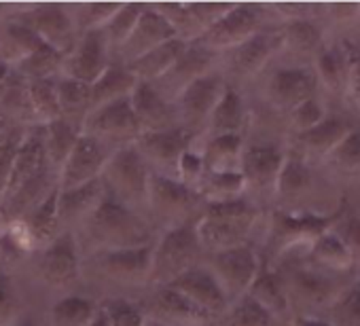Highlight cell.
Listing matches in <instances>:
<instances>
[{"label": "cell", "instance_id": "obj_46", "mask_svg": "<svg viewBox=\"0 0 360 326\" xmlns=\"http://www.w3.org/2000/svg\"><path fill=\"white\" fill-rule=\"evenodd\" d=\"M324 161L345 178H360V129H352Z\"/></svg>", "mask_w": 360, "mask_h": 326}, {"label": "cell", "instance_id": "obj_39", "mask_svg": "<svg viewBox=\"0 0 360 326\" xmlns=\"http://www.w3.org/2000/svg\"><path fill=\"white\" fill-rule=\"evenodd\" d=\"M100 307L94 299L81 294H66L51 305V326H89L98 315Z\"/></svg>", "mask_w": 360, "mask_h": 326}, {"label": "cell", "instance_id": "obj_64", "mask_svg": "<svg viewBox=\"0 0 360 326\" xmlns=\"http://www.w3.org/2000/svg\"><path fill=\"white\" fill-rule=\"evenodd\" d=\"M0 242H3V229H0Z\"/></svg>", "mask_w": 360, "mask_h": 326}, {"label": "cell", "instance_id": "obj_37", "mask_svg": "<svg viewBox=\"0 0 360 326\" xmlns=\"http://www.w3.org/2000/svg\"><path fill=\"white\" fill-rule=\"evenodd\" d=\"M43 136H45V152L51 163L56 174H60L64 161L68 159L72 146L77 144L81 136V125L70 123L66 119H56L47 125H43Z\"/></svg>", "mask_w": 360, "mask_h": 326}, {"label": "cell", "instance_id": "obj_32", "mask_svg": "<svg viewBox=\"0 0 360 326\" xmlns=\"http://www.w3.org/2000/svg\"><path fill=\"white\" fill-rule=\"evenodd\" d=\"M314 187V172L305 157L297 150H286V159L282 163V170L276 185V197L286 204H295L301 197L309 195Z\"/></svg>", "mask_w": 360, "mask_h": 326}, {"label": "cell", "instance_id": "obj_14", "mask_svg": "<svg viewBox=\"0 0 360 326\" xmlns=\"http://www.w3.org/2000/svg\"><path fill=\"white\" fill-rule=\"evenodd\" d=\"M13 20L26 24L43 43L60 51L64 58L72 51L79 39L77 26L66 5H32L22 9Z\"/></svg>", "mask_w": 360, "mask_h": 326}, {"label": "cell", "instance_id": "obj_19", "mask_svg": "<svg viewBox=\"0 0 360 326\" xmlns=\"http://www.w3.org/2000/svg\"><path fill=\"white\" fill-rule=\"evenodd\" d=\"M110 64H112V53L102 30L83 32L79 34L72 51L64 58L62 77L94 85Z\"/></svg>", "mask_w": 360, "mask_h": 326}, {"label": "cell", "instance_id": "obj_13", "mask_svg": "<svg viewBox=\"0 0 360 326\" xmlns=\"http://www.w3.org/2000/svg\"><path fill=\"white\" fill-rule=\"evenodd\" d=\"M195 138L198 136L178 125L159 131H140L134 146L146 161L150 172L176 178V163L180 155L195 144Z\"/></svg>", "mask_w": 360, "mask_h": 326}, {"label": "cell", "instance_id": "obj_54", "mask_svg": "<svg viewBox=\"0 0 360 326\" xmlns=\"http://www.w3.org/2000/svg\"><path fill=\"white\" fill-rule=\"evenodd\" d=\"M326 117L322 104L318 98H311L303 104H299L297 108H292L288 112V119H290V127L295 129V133H305L309 129H314L318 123H322Z\"/></svg>", "mask_w": 360, "mask_h": 326}, {"label": "cell", "instance_id": "obj_49", "mask_svg": "<svg viewBox=\"0 0 360 326\" xmlns=\"http://www.w3.org/2000/svg\"><path fill=\"white\" fill-rule=\"evenodd\" d=\"M98 307L106 318L108 326H146L148 320V315L142 311L138 303L123 296H110L102 301Z\"/></svg>", "mask_w": 360, "mask_h": 326}, {"label": "cell", "instance_id": "obj_42", "mask_svg": "<svg viewBox=\"0 0 360 326\" xmlns=\"http://www.w3.org/2000/svg\"><path fill=\"white\" fill-rule=\"evenodd\" d=\"M62 64L64 56L49 47L47 43H41L26 60H22L13 70L22 74L26 81H37V79H56L62 74Z\"/></svg>", "mask_w": 360, "mask_h": 326}, {"label": "cell", "instance_id": "obj_41", "mask_svg": "<svg viewBox=\"0 0 360 326\" xmlns=\"http://www.w3.org/2000/svg\"><path fill=\"white\" fill-rule=\"evenodd\" d=\"M345 74H347V62L345 53L335 47H324L314 56V77L318 85H322L326 91H343L345 87Z\"/></svg>", "mask_w": 360, "mask_h": 326}, {"label": "cell", "instance_id": "obj_43", "mask_svg": "<svg viewBox=\"0 0 360 326\" xmlns=\"http://www.w3.org/2000/svg\"><path fill=\"white\" fill-rule=\"evenodd\" d=\"M282 49L295 56H316L322 49V32L311 20H295L282 28Z\"/></svg>", "mask_w": 360, "mask_h": 326}, {"label": "cell", "instance_id": "obj_33", "mask_svg": "<svg viewBox=\"0 0 360 326\" xmlns=\"http://www.w3.org/2000/svg\"><path fill=\"white\" fill-rule=\"evenodd\" d=\"M246 123H248L246 102H244L242 93L236 87L227 85L223 96L219 98L212 115H210L206 133L208 136H227V133L242 136Z\"/></svg>", "mask_w": 360, "mask_h": 326}, {"label": "cell", "instance_id": "obj_11", "mask_svg": "<svg viewBox=\"0 0 360 326\" xmlns=\"http://www.w3.org/2000/svg\"><path fill=\"white\" fill-rule=\"evenodd\" d=\"M206 267L221 284L229 303H233L250 290L261 267V256L250 244H244L221 252H212L210 263Z\"/></svg>", "mask_w": 360, "mask_h": 326}, {"label": "cell", "instance_id": "obj_56", "mask_svg": "<svg viewBox=\"0 0 360 326\" xmlns=\"http://www.w3.org/2000/svg\"><path fill=\"white\" fill-rule=\"evenodd\" d=\"M341 240L343 244L349 248L352 256H354V263L360 261V219H352L347 223H343L341 227L333 229Z\"/></svg>", "mask_w": 360, "mask_h": 326}, {"label": "cell", "instance_id": "obj_17", "mask_svg": "<svg viewBox=\"0 0 360 326\" xmlns=\"http://www.w3.org/2000/svg\"><path fill=\"white\" fill-rule=\"evenodd\" d=\"M286 159V150L274 142H255L244 144L240 172L246 183V191H255L259 195H276L278 176L282 163Z\"/></svg>", "mask_w": 360, "mask_h": 326}, {"label": "cell", "instance_id": "obj_23", "mask_svg": "<svg viewBox=\"0 0 360 326\" xmlns=\"http://www.w3.org/2000/svg\"><path fill=\"white\" fill-rule=\"evenodd\" d=\"M282 51V28L278 30H259L255 37L244 41L242 45L227 51V66L236 77L248 79L261 72L267 62Z\"/></svg>", "mask_w": 360, "mask_h": 326}, {"label": "cell", "instance_id": "obj_20", "mask_svg": "<svg viewBox=\"0 0 360 326\" xmlns=\"http://www.w3.org/2000/svg\"><path fill=\"white\" fill-rule=\"evenodd\" d=\"M169 286L178 290L187 301H191L198 309L208 313L210 318L225 315L231 305L221 284L212 275V271L202 265L185 271L183 275H178L174 282H169Z\"/></svg>", "mask_w": 360, "mask_h": 326}, {"label": "cell", "instance_id": "obj_53", "mask_svg": "<svg viewBox=\"0 0 360 326\" xmlns=\"http://www.w3.org/2000/svg\"><path fill=\"white\" fill-rule=\"evenodd\" d=\"M24 133H26V127L24 125H15L9 131V136L5 138V142L0 144V197H3L5 187L9 183V176H11V170H13V163H15L20 144L24 140Z\"/></svg>", "mask_w": 360, "mask_h": 326}, {"label": "cell", "instance_id": "obj_62", "mask_svg": "<svg viewBox=\"0 0 360 326\" xmlns=\"http://www.w3.org/2000/svg\"><path fill=\"white\" fill-rule=\"evenodd\" d=\"M13 326H37L34 322H30V320H18Z\"/></svg>", "mask_w": 360, "mask_h": 326}, {"label": "cell", "instance_id": "obj_30", "mask_svg": "<svg viewBox=\"0 0 360 326\" xmlns=\"http://www.w3.org/2000/svg\"><path fill=\"white\" fill-rule=\"evenodd\" d=\"M352 129L354 127L339 117H324V121L318 123L314 129L305 133H297V144H299L297 152L305 159L307 157L326 159Z\"/></svg>", "mask_w": 360, "mask_h": 326}, {"label": "cell", "instance_id": "obj_25", "mask_svg": "<svg viewBox=\"0 0 360 326\" xmlns=\"http://www.w3.org/2000/svg\"><path fill=\"white\" fill-rule=\"evenodd\" d=\"M131 108L136 115V121L140 125V131H159L178 127V112L174 102L163 98L153 83L138 81L136 87L129 93Z\"/></svg>", "mask_w": 360, "mask_h": 326}, {"label": "cell", "instance_id": "obj_1", "mask_svg": "<svg viewBox=\"0 0 360 326\" xmlns=\"http://www.w3.org/2000/svg\"><path fill=\"white\" fill-rule=\"evenodd\" d=\"M58 187V174L45 152L43 125L26 127L5 193L0 197V225L26 216Z\"/></svg>", "mask_w": 360, "mask_h": 326}, {"label": "cell", "instance_id": "obj_63", "mask_svg": "<svg viewBox=\"0 0 360 326\" xmlns=\"http://www.w3.org/2000/svg\"><path fill=\"white\" fill-rule=\"evenodd\" d=\"M146 326H167V324H161V322H157V320L148 318V320H146Z\"/></svg>", "mask_w": 360, "mask_h": 326}, {"label": "cell", "instance_id": "obj_3", "mask_svg": "<svg viewBox=\"0 0 360 326\" xmlns=\"http://www.w3.org/2000/svg\"><path fill=\"white\" fill-rule=\"evenodd\" d=\"M259 221V208L248 200L240 197L233 202L206 204L198 219V237L204 250L221 252L227 248L248 244V237Z\"/></svg>", "mask_w": 360, "mask_h": 326}, {"label": "cell", "instance_id": "obj_59", "mask_svg": "<svg viewBox=\"0 0 360 326\" xmlns=\"http://www.w3.org/2000/svg\"><path fill=\"white\" fill-rule=\"evenodd\" d=\"M13 127H15V125H13L9 119H5L3 115H0V144L5 142V138L9 136V131H11Z\"/></svg>", "mask_w": 360, "mask_h": 326}, {"label": "cell", "instance_id": "obj_36", "mask_svg": "<svg viewBox=\"0 0 360 326\" xmlns=\"http://www.w3.org/2000/svg\"><path fill=\"white\" fill-rule=\"evenodd\" d=\"M56 93L62 119L81 125L91 110V85L60 74L56 79Z\"/></svg>", "mask_w": 360, "mask_h": 326}, {"label": "cell", "instance_id": "obj_28", "mask_svg": "<svg viewBox=\"0 0 360 326\" xmlns=\"http://www.w3.org/2000/svg\"><path fill=\"white\" fill-rule=\"evenodd\" d=\"M354 265L349 248L333 229L322 233L307 250V267L330 278L347 273Z\"/></svg>", "mask_w": 360, "mask_h": 326}, {"label": "cell", "instance_id": "obj_31", "mask_svg": "<svg viewBox=\"0 0 360 326\" xmlns=\"http://www.w3.org/2000/svg\"><path fill=\"white\" fill-rule=\"evenodd\" d=\"M102 181H91L87 185L58 191V216L62 227L64 225H83V221L94 212V208L104 197Z\"/></svg>", "mask_w": 360, "mask_h": 326}, {"label": "cell", "instance_id": "obj_8", "mask_svg": "<svg viewBox=\"0 0 360 326\" xmlns=\"http://www.w3.org/2000/svg\"><path fill=\"white\" fill-rule=\"evenodd\" d=\"M81 131L96 138L110 150L134 144L140 136V125L136 121L129 96L89 110L81 123Z\"/></svg>", "mask_w": 360, "mask_h": 326}, {"label": "cell", "instance_id": "obj_29", "mask_svg": "<svg viewBox=\"0 0 360 326\" xmlns=\"http://www.w3.org/2000/svg\"><path fill=\"white\" fill-rule=\"evenodd\" d=\"M187 43L180 41V39H172L155 49H150L148 53L140 56L138 60L125 64L127 72L136 79V81H142V83H157L161 77H165L174 64L178 62V58L183 56Z\"/></svg>", "mask_w": 360, "mask_h": 326}, {"label": "cell", "instance_id": "obj_7", "mask_svg": "<svg viewBox=\"0 0 360 326\" xmlns=\"http://www.w3.org/2000/svg\"><path fill=\"white\" fill-rule=\"evenodd\" d=\"M150 174V168L136 146L127 144L108 157L100 181L110 197L140 212V208H146Z\"/></svg>", "mask_w": 360, "mask_h": 326}, {"label": "cell", "instance_id": "obj_35", "mask_svg": "<svg viewBox=\"0 0 360 326\" xmlns=\"http://www.w3.org/2000/svg\"><path fill=\"white\" fill-rule=\"evenodd\" d=\"M43 41L32 32L26 24L11 20L0 28V62L7 66H18L22 60H26Z\"/></svg>", "mask_w": 360, "mask_h": 326}, {"label": "cell", "instance_id": "obj_22", "mask_svg": "<svg viewBox=\"0 0 360 326\" xmlns=\"http://www.w3.org/2000/svg\"><path fill=\"white\" fill-rule=\"evenodd\" d=\"M214 60H217L214 51L202 47L200 43H187L183 56L178 58L174 68L153 85L163 98L174 102L178 98V93L183 91L189 83H193L195 79H200L212 70Z\"/></svg>", "mask_w": 360, "mask_h": 326}, {"label": "cell", "instance_id": "obj_18", "mask_svg": "<svg viewBox=\"0 0 360 326\" xmlns=\"http://www.w3.org/2000/svg\"><path fill=\"white\" fill-rule=\"evenodd\" d=\"M112 152L115 150H110L96 138L85 136L81 131L77 144L72 146L68 159L64 161V166L58 174V189L66 191V189H75L91 181H98Z\"/></svg>", "mask_w": 360, "mask_h": 326}, {"label": "cell", "instance_id": "obj_40", "mask_svg": "<svg viewBox=\"0 0 360 326\" xmlns=\"http://www.w3.org/2000/svg\"><path fill=\"white\" fill-rule=\"evenodd\" d=\"M206 204H221L246 197V183L242 172H206L200 187Z\"/></svg>", "mask_w": 360, "mask_h": 326}, {"label": "cell", "instance_id": "obj_55", "mask_svg": "<svg viewBox=\"0 0 360 326\" xmlns=\"http://www.w3.org/2000/svg\"><path fill=\"white\" fill-rule=\"evenodd\" d=\"M345 62H347V74H345V98L347 102L360 112V49L347 47L345 51Z\"/></svg>", "mask_w": 360, "mask_h": 326}, {"label": "cell", "instance_id": "obj_57", "mask_svg": "<svg viewBox=\"0 0 360 326\" xmlns=\"http://www.w3.org/2000/svg\"><path fill=\"white\" fill-rule=\"evenodd\" d=\"M328 13L337 22H349L360 15V3H335L328 7Z\"/></svg>", "mask_w": 360, "mask_h": 326}, {"label": "cell", "instance_id": "obj_24", "mask_svg": "<svg viewBox=\"0 0 360 326\" xmlns=\"http://www.w3.org/2000/svg\"><path fill=\"white\" fill-rule=\"evenodd\" d=\"M172 39H178L174 28L167 24V20L161 13H157L153 9V5H146L140 20H138V24H136V28H134V32L123 43V47L117 51L115 62L125 66V64L138 60L140 56L148 53L150 49H155V47H159V45H163V43H167Z\"/></svg>", "mask_w": 360, "mask_h": 326}, {"label": "cell", "instance_id": "obj_61", "mask_svg": "<svg viewBox=\"0 0 360 326\" xmlns=\"http://www.w3.org/2000/svg\"><path fill=\"white\" fill-rule=\"evenodd\" d=\"M89 326H108V322H106V318L102 315V311H98V315L94 318V322H91Z\"/></svg>", "mask_w": 360, "mask_h": 326}, {"label": "cell", "instance_id": "obj_21", "mask_svg": "<svg viewBox=\"0 0 360 326\" xmlns=\"http://www.w3.org/2000/svg\"><path fill=\"white\" fill-rule=\"evenodd\" d=\"M318 87V81L311 70L299 68V66H288V68H278L265 87V98L276 110L290 112L299 104L316 98L314 91Z\"/></svg>", "mask_w": 360, "mask_h": 326}, {"label": "cell", "instance_id": "obj_27", "mask_svg": "<svg viewBox=\"0 0 360 326\" xmlns=\"http://www.w3.org/2000/svg\"><path fill=\"white\" fill-rule=\"evenodd\" d=\"M246 294L252 301H257L265 311H269L274 318H278L280 322L290 311L284 273L278 267H271L269 263H265L263 259H261L259 273Z\"/></svg>", "mask_w": 360, "mask_h": 326}, {"label": "cell", "instance_id": "obj_16", "mask_svg": "<svg viewBox=\"0 0 360 326\" xmlns=\"http://www.w3.org/2000/svg\"><path fill=\"white\" fill-rule=\"evenodd\" d=\"M81 248L77 235L64 229L49 246L39 252V278L53 288H66L81 275Z\"/></svg>", "mask_w": 360, "mask_h": 326}, {"label": "cell", "instance_id": "obj_10", "mask_svg": "<svg viewBox=\"0 0 360 326\" xmlns=\"http://www.w3.org/2000/svg\"><path fill=\"white\" fill-rule=\"evenodd\" d=\"M265 9L261 5H231L229 11L219 18L198 41L202 47L210 51H231L233 47L242 45L259 30H263Z\"/></svg>", "mask_w": 360, "mask_h": 326}, {"label": "cell", "instance_id": "obj_5", "mask_svg": "<svg viewBox=\"0 0 360 326\" xmlns=\"http://www.w3.org/2000/svg\"><path fill=\"white\" fill-rule=\"evenodd\" d=\"M202 252L204 248L198 237V221L161 231L153 244L148 282L157 286L174 282L178 275L200 265L198 261Z\"/></svg>", "mask_w": 360, "mask_h": 326}, {"label": "cell", "instance_id": "obj_44", "mask_svg": "<svg viewBox=\"0 0 360 326\" xmlns=\"http://www.w3.org/2000/svg\"><path fill=\"white\" fill-rule=\"evenodd\" d=\"M58 79V77H56ZM56 79H37L28 81V98L34 117V125H47L60 119L58 93H56Z\"/></svg>", "mask_w": 360, "mask_h": 326}, {"label": "cell", "instance_id": "obj_2", "mask_svg": "<svg viewBox=\"0 0 360 326\" xmlns=\"http://www.w3.org/2000/svg\"><path fill=\"white\" fill-rule=\"evenodd\" d=\"M81 229L94 252L150 246L157 240L153 223L142 212L117 202L108 193H104L94 212L83 221Z\"/></svg>", "mask_w": 360, "mask_h": 326}, {"label": "cell", "instance_id": "obj_6", "mask_svg": "<svg viewBox=\"0 0 360 326\" xmlns=\"http://www.w3.org/2000/svg\"><path fill=\"white\" fill-rule=\"evenodd\" d=\"M339 212L335 214H316L309 210L301 212H288V210H276L271 216V227H269V237H267V261L269 265L276 263V259L309 246L326 231L333 229L337 223Z\"/></svg>", "mask_w": 360, "mask_h": 326}, {"label": "cell", "instance_id": "obj_26", "mask_svg": "<svg viewBox=\"0 0 360 326\" xmlns=\"http://www.w3.org/2000/svg\"><path fill=\"white\" fill-rule=\"evenodd\" d=\"M153 320L167 326H206L212 318L198 309L169 284L157 286L150 299Z\"/></svg>", "mask_w": 360, "mask_h": 326}, {"label": "cell", "instance_id": "obj_15", "mask_svg": "<svg viewBox=\"0 0 360 326\" xmlns=\"http://www.w3.org/2000/svg\"><path fill=\"white\" fill-rule=\"evenodd\" d=\"M150 246L100 250L89 256V269L117 284H144L150 275Z\"/></svg>", "mask_w": 360, "mask_h": 326}, {"label": "cell", "instance_id": "obj_12", "mask_svg": "<svg viewBox=\"0 0 360 326\" xmlns=\"http://www.w3.org/2000/svg\"><path fill=\"white\" fill-rule=\"evenodd\" d=\"M284 280L288 292V307L295 309L297 315L322 318L320 311H328L341 294L335 284V278L314 271L309 267L295 269L284 275Z\"/></svg>", "mask_w": 360, "mask_h": 326}, {"label": "cell", "instance_id": "obj_48", "mask_svg": "<svg viewBox=\"0 0 360 326\" xmlns=\"http://www.w3.org/2000/svg\"><path fill=\"white\" fill-rule=\"evenodd\" d=\"M119 7H121V3H79L68 9H70L72 22L77 26V32L83 34V32H91V30H102Z\"/></svg>", "mask_w": 360, "mask_h": 326}, {"label": "cell", "instance_id": "obj_60", "mask_svg": "<svg viewBox=\"0 0 360 326\" xmlns=\"http://www.w3.org/2000/svg\"><path fill=\"white\" fill-rule=\"evenodd\" d=\"M9 72H11V66H7L5 62H0V87H3V83L7 81Z\"/></svg>", "mask_w": 360, "mask_h": 326}, {"label": "cell", "instance_id": "obj_58", "mask_svg": "<svg viewBox=\"0 0 360 326\" xmlns=\"http://www.w3.org/2000/svg\"><path fill=\"white\" fill-rule=\"evenodd\" d=\"M292 326H330L328 320L324 318H309V315H295Z\"/></svg>", "mask_w": 360, "mask_h": 326}, {"label": "cell", "instance_id": "obj_9", "mask_svg": "<svg viewBox=\"0 0 360 326\" xmlns=\"http://www.w3.org/2000/svg\"><path fill=\"white\" fill-rule=\"evenodd\" d=\"M225 87H227L225 79L221 74H217L214 70H210L204 77L195 79L193 83H189L174 100L180 127H185L193 136L206 133L210 115H212L219 98L223 96Z\"/></svg>", "mask_w": 360, "mask_h": 326}, {"label": "cell", "instance_id": "obj_45", "mask_svg": "<svg viewBox=\"0 0 360 326\" xmlns=\"http://www.w3.org/2000/svg\"><path fill=\"white\" fill-rule=\"evenodd\" d=\"M146 5L142 3H127V5H121L115 15L106 22V26L102 28V34L110 47V53L117 56V51L123 47V43L129 39V34L134 32L142 11H144Z\"/></svg>", "mask_w": 360, "mask_h": 326}, {"label": "cell", "instance_id": "obj_52", "mask_svg": "<svg viewBox=\"0 0 360 326\" xmlns=\"http://www.w3.org/2000/svg\"><path fill=\"white\" fill-rule=\"evenodd\" d=\"M204 174H206V168H204L202 148H198L193 144L183 155H180V159L176 163V178L180 183H185V185L198 189L200 183H202V178H204Z\"/></svg>", "mask_w": 360, "mask_h": 326}, {"label": "cell", "instance_id": "obj_38", "mask_svg": "<svg viewBox=\"0 0 360 326\" xmlns=\"http://www.w3.org/2000/svg\"><path fill=\"white\" fill-rule=\"evenodd\" d=\"M136 79L127 72V68L112 60V64L104 70V74L91 85V110L115 102L119 98H127L136 87Z\"/></svg>", "mask_w": 360, "mask_h": 326}, {"label": "cell", "instance_id": "obj_51", "mask_svg": "<svg viewBox=\"0 0 360 326\" xmlns=\"http://www.w3.org/2000/svg\"><path fill=\"white\" fill-rule=\"evenodd\" d=\"M22 301L15 290V284L7 271V267L0 263V326H13L20 320Z\"/></svg>", "mask_w": 360, "mask_h": 326}, {"label": "cell", "instance_id": "obj_47", "mask_svg": "<svg viewBox=\"0 0 360 326\" xmlns=\"http://www.w3.org/2000/svg\"><path fill=\"white\" fill-rule=\"evenodd\" d=\"M282 322L265 311L248 294L233 301L225 313V326H280Z\"/></svg>", "mask_w": 360, "mask_h": 326}, {"label": "cell", "instance_id": "obj_34", "mask_svg": "<svg viewBox=\"0 0 360 326\" xmlns=\"http://www.w3.org/2000/svg\"><path fill=\"white\" fill-rule=\"evenodd\" d=\"M244 150V136H208L202 148L206 172H240V161Z\"/></svg>", "mask_w": 360, "mask_h": 326}, {"label": "cell", "instance_id": "obj_4", "mask_svg": "<svg viewBox=\"0 0 360 326\" xmlns=\"http://www.w3.org/2000/svg\"><path fill=\"white\" fill-rule=\"evenodd\" d=\"M146 208L153 219L150 223L165 231L198 221L206 208V202L198 189L180 183L178 178L153 172L148 181Z\"/></svg>", "mask_w": 360, "mask_h": 326}, {"label": "cell", "instance_id": "obj_50", "mask_svg": "<svg viewBox=\"0 0 360 326\" xmlns=\"http://www.w3.org/2000/svg\"><path fill=\"white\" fill-rule=\"evenodd\" d=\"M328 313L330 326H360V280L337 296Z\"/></svg>", "mask_w": 360, "mask_h": 326}]
</instances>
